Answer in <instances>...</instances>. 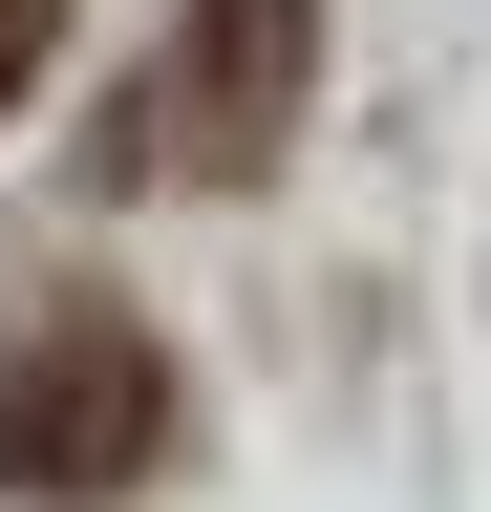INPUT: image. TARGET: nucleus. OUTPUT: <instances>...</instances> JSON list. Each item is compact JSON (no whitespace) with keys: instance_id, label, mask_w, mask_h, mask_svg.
Returning a JSON list of instances; mask_svg holds the SVG:
<instances>
[{"instance_id":"1","label":"nucleus","mask_w":491,"mask_h":512,"mask_svg":"<svg viewBox=\"0 0 491 512\" xmlns=\"http://www.w3.org/2000/svg\"><path fill=\"white\" fill-rule=\"evenodd\" d=\"M171 470V342L107 299H43L0 342V512H107Z\"/></svg>"},{"instance_id":"2","label":"nucleus","mask_w":491,"mask_h":512,"mask_svg":"<svg viewBox=\"0 0 491 512\" xmlns=\"http://www.w3.org/2000/svg\"><path fill=\"white\" fill-rule=\"evenodd\" d=\"M299 86H321V0H193L171 86L129 107V171H278Z\"/></svg>"},{"instance_id":"3","label":"nucleus","mask_w":491,"mask_h":512,"mask_svg":"<svg viewBox=\"0 0 491 512\" xmlns=\"http://www.w3.org/2000/svg\"><path fill=\"white\" fill-rule=\"evenodd\" d=\"M43 64H65V0H0V107H22Z\"/></svg>"}]
</instances>
